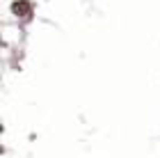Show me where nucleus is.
Wrapping results in <instances>:
<instances>
[{"instance_id":"nucleus-1","label":"nucleus","mask_w":160,"mask_h":158,"mask_svg":"<svg viewBox=\"0 0 160 158\" xmlns=\"http://www.w3.org/2000/svg\"><path fill=\"white\" fill-rule=\"evenodd\" d=\"M12 14L16 18H30L32 3H30V0H14V3H12Z\"/></svg>"}]
</instances>
